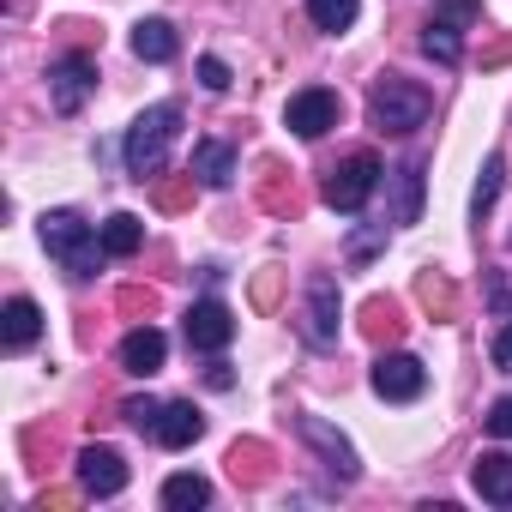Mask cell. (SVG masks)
Returning <instances> with one entry per match:
<instances>
[{"label":"cell","instance_id":"cell-1","mask_svg":"<svg viewBox=\"0 0 512 512\" xmlns=\"http://www.w3.org/2000/svg\"><path fill=\"white\" fill-rule=\"evenodd\" d=\"M43 247L49 260H61L67 278H97L103 272V235L79 217V211H43Z\"/></svg>","mask_w":512,"mask_h":512},{"label":"cell","instance_id":"cell-2","mask_svg":"<svg viewBox=\"0 0 512 512\" xmlns=\"http://www.w3.org/2000/svg\"><path fill=\"white\" fill-rule=\"evenodd\" d=\"M175 133H181V103H157V109H145L133 121V133H127V169H133V181L163 175Z\"/></svg>","mask_w":512,"mask_h":512},{"label":"cell","instance_id":"cell-3","mask_svg":"<svg viewBox=\"0 0 512 512\" xmlns=\"http://www.w3.org/2000/svg\"><path fill=\"white\" fill-rule=\"evenodd\" d=\"M428 109H434V97H428L422 85L398 79V73H386V79L368 91V121H374L380 133H416V127L428 121Z\"/></svg>","mask_w":512,"mask_h":512},{"label":"cell","instance_id":"cell-4","mask_svg":"<svg viewBox=\"0 0 512 512\" xmlns=\"http://www.w3.org/2000/svg\"><path fill=\"white\" fill-rule=\"evenodd\" d=\"M380 157L374 151H356V157H344L338 169H326V205L332 211H362L368 205V193L380 187Z\"/></svg>","mask_w":512,"mask_h":512},{"label":"cell","instance_id":"cell-5","mask_svg":"<svg viewBox=\"0 0 512 512\" xmlns=\"http://www.w3.org/2000/svg\"><path fill=\"white\" fill-rule=\"evenodd\" d=\"M91 91H97V55L73 49V55H61V61L49 67V103H55L61 115H79Z\"/></svg>","mask_w":512,"mask_h":512},{"label":"cell","instance_id":"cell-6","mask_svg":"<svg viewBox=\"0 0 512 512\" xmlns=\"http://www.w3.org/2000/svg\"><path fill=\"white\" fill-rule=\"evenodd\" d=\"M338 115H344V103H338V91H326V85H308V91H296V97L284 103V127H290V133H302V139L332 133V127H338Z\"/></svg>","mask_w":512,"mask_h":512},{"label":"cell","instance_id":"cell-7","mask_svg":"<svg viewBox=\"0 0 512 512\" xmlns=\"http://www.w3.org/2000/svg\"><path fill=\"white\" fill-rule=\"evenodd\" d=\"M374 392H380L386 404H416V398L428 392V368H422L416 356H404V350H386V356L374 362Z\"/></svg>","mask_w":512,"mask_h":512},{"label":"cell","instance_id":"cell-8","mask_svg":"<svg viewBox=\"0 0 512 512\" xmlns=\"http://www.w3.org/2000/svg\"><path fill=\"white\" fill-rule=\"evenodd\" d=\"M296 434H302V440H308V446L326 458V470H332L338 482H356V476H362V458H356V446H350V440H344L332 422H320V416H296Z\"/></svg>","mask_w":512,"mask_h":512},{"label":"cell","instance_id":"cell-9","mask_svg":"<svg viewBox=\"0 0 512 512\" xmlns=\"http://www.w3.org/2000/svg\"><path fill=\"white\" fill-rule=\"evenodd\" d=\"M73 470H79V494H91V500H115L127 488V464L115 446H85Z\"/></svg>","mask_w":512,"mask_h":512},{"label":"cell","instance_id":"cell-10","mask_svg":"<svg viewBox=\"0 0 512 512\" xmlns=\"http://www.w3.org/2000/svg\"><path fill=\"white\" fill-rule=\"evenodd\" d=\"M302 332H308V344H320V350L338 344V284H332L326 272L308 278V320H302Z\"/></svg>","mask_w":512,"mask_h":512},{"label":"cell","instance_id":"cell-11","mask_svg":"<svg viewBox=\"0 0 512 512\" xmlns=\"http://www.w3.org/2000/svg\"><path fill=\"white\" fill-rule=\"evenodd\" d=\"M229 338H235V314L223 302H193L187 308V344L193 350L217 356V350H229Z\"/></svg>","mask_w":512,"mask_h":512},{"label":"cell","instance_id":"cell-12","mask_svg":"<svg viewBox=\"0 0 512 512\" xmlns=\"http://www.w3.org/2000/svg\"><path fill=\"white\" fill-rule=\"evenodd\" d=\"M163 362H169V338H163L157 326H133V332L121 338V368H127V374L151 380Z\"/></svg>","mask_w":512,"mask_h":512},{"label":"cell","instance_id":"cell-13","mask_svg":"<svg viewBox=\"0 0 512 512\" xmlns=\"http://www.w3.org/2000/svg\"><path fill=\"white\" fill-rule=\"evenodd\" d=\"M37 338H43V308H37L31 296H13L7 314H0V344L19 356V350H31Z\"/></svg>","mask_w":512,"mask_h":512},{"label":"cell","instance_id":"cell-14","mask_svg":"<svg viewBox=\"0 0 512 512\" xmlns=\"http://www.w3.org/2000/svg\"><path fill=\"white\" fill-rule=\"evenodd\" d=\"M470 482L488 506H512V452H482L470 464Z\"/></svg>","mask_w":512,"mask_h":512},{"label":"cell","instance_id":"cell-15","mask_svg":"<svg viewBox=\"0 0 512 512\" xmlns=\"http://www.w3.org/2000/svg\"><path fill=\"white\" fill-rule=\"evenodd\" d=\"M187 175H193L199 187H229V181H235V151H229L223 139H199Z\"/></svg>","mask_w":512,"mask_h":512},{"label":"cell","instance_id":"cell-16","mask_svg":"<svg viewBox=\"0 0 512 512\" xmlns=\"http://www.w3.org/2000/svg\"><path fill=\"white\" fill-rule=\"evenodd\" d=\"M175 49H181V37H175L169 19H139V25H133V55H139V61L163 67V61H175Z\"/></svg>","mask_w":512,"mask_h":512},{"label":"cell","instance_id":"cell-17","mask_svg":"<svg viewBox=\"0 0 512 512\" xmlns=\"http://www.w3.org/2000/svg\"><path fill=\"white\" fill-rule=\"evenodd\" d=\"M169 452H181V446H193L199 434H205V416L193 410V404H163V416H157V428H151Z\"/></svg>","mask_w":512,"mask_h":512},{"label":"cell","instance_id":"cell-18","mask_svg":"<svg viewBox=\"0 0 512 512\" xmlns=\"http://www.w3.org/2000/svg\"><path fill=\"white\" fill-rule=\"evenodd\" d=\"M422 55H428V61H440V67H458V61H464V43H458V19L434 13V19H428V31H422Z\"/></svg>","mask_w":512,"mask_h":512},{"label":"cell","instance_id":"cell-19","mask_svg":"<svg viewBox=\"0 0 512 512\" xmlns=\"http://www.w3.org/2000/svg\"><path fill=\"white\" fill-rule=\"evenodd\" d=\"M163 506H169V512H199V506H211V482L181 470V476L163 482Z\"/></svg>","mask_w":512,"mask_h":512},{"label":"cell","instance_id":"cell-20","mask_svg":"<svg viewBox=\"0 0 512 512\" xmlns=\"http://www.w3.org/2000/svg\"><path fill=\"white\" fill-rule=\"evenodd\" d=\"M103 247L115 253V260H127V253H139V247H145V223H139L133 211H115V217L103 223Z\"/></svg>","mask_w":512,"mask_h":512},{"label":"cell","instance_id":"cell-21","mask_svg":"<svg viewBox=\"0 0 512 512\" xmlns=\"http://www.w3.org/2000/svg\"><path fill=\"white\" fill-rule=\"evenodd\" d=\"M362 332H368L374 344H392V338L404 332V314H398V302H392V296H374V302L362 308Z\"/></svg>","mask_w":512,"mask_h":512},{"label":"cell","instance_id":"cell-22","mask_svg":"<svg viewBox=\"0 0 512 512\" xmlns=\"http://www.w3.org/2000/svg\"><path fill=\"white\" fill-rule=\"evenodd\" d=\"M392 181H398V205H392V223H416V211H422V163H404Z\"/></svg>","mask_w":512,"mask_h":512},{"label":"cell","instance_id":"cell-23","mask_svg":"<svg viewBox=\"0 0 512 512\" xmlns=\"http://www.w3.org/2000/svg\"><path fill=\"white\" fill-rule=\"evenodd\" d=\"M356 13H362V0H308V19L320 31H350Z\"/></svg>","mask_w":512,"mask_h":512},{"label":"cell","instance_id":"cell-24","mask_svg":"<svg viewBox=\"0 0 512 512\" xmlns=\"http://www.w3.org/2000/svg\"><path fill=\"white\" fill-rule=\"evenodd\" d=\"M500 181H506V157H500V151H488V163H482V181H476V199H470V211H476V217H488V211H494V199H500Z\"/></svg>","mask_w":512,"mask_h":512},{"label":"cell","instance_id":"cell-25","mask_svg":"<svg viewBox=\"0 0 512 512\" xmlns=\"http://www.w3.org/2000/svg\"><path fill=\"white\" fill-rule=\"evenodd\" d=\"M416 296H422V308H428L434 320H452V308H458V296H452V284H446V278H434V272H422V284H416Z\"/></svg>","mask_w":512,"mask_h":512},{"label":"cell","instance_id":"cell-26","mask_svg":"<svg viewBox=\"0 0 512 512\" xmlns=\"http://www.w3.org/2000/svg\"><path fill=\"white\" fill-rule=\"evenodd\" d=\"M260 458H266V446H253V440H247V446H235V452H229L235 482H241V476H247V482H260V476H266V470H260Z\"/></svg>","mask_w":512,"mask_h":512},{"label":"cell","instance_id":"cell-27","mask_svg":"<svg viewBox=\"0 0 512 512\" xmlns=\"http://www.w3.org/2000/svg\"><path fill=\"white\" fill-rule=\"evenodd\" d=\"M121 416H127L133 428H157V416H163V404H157V398H127V404H121Z\"/></svg>","mask_w":512,"mask_h":512},{"label":"cell","instance_id":"cell-28","mask_svg":"<svg viewBox=\"0 0 512 512\" xmlns=\"http://www.w3.org/2000/svg\"><path fill=\"white\" fill-rule=\"evenodd\" d=\"M199 85H205V91H229V67H223L217 55H205V61H199Z\"/></svg>","mask_w":512,"mask_h":512},{"label":"cell","instance_id":"cell-29","mask_svg":"<svg viewBox=\"0 0 512 512\" xmlns=\"http://www.w3.org/2000/svg\"><path fill=\"white\" fill-rule=\"evenodd\" d=\"M488 434L512 440V398H494V410H488Z\"/></svg>","mask_w":512,"mask_h":512},{"label":"cell","instance_id":"cell-30","mask_svg":"<svg viewBox=\"0 0 512 512\" xmlns=\"http://www.w3.org/2000/svg\"><path fill=\"white\" fill-rule=\"evenodd\" d=\"M380 241H386V223H380V229H356V235H350V253H356V260H368Z\"/></svg>","mask_w":512,"mask_h":512},{"label":"cell","instance_id":"cell-31","mask_svg":"<svg viewBox=\"0 0 512 512\" xmlns=\"http://www.w3.org/2000/svg\"><path fill=\"white\" fill-rule=\"evenodd\" d=\"M121 308H127V314H151L157 296H151V290H121Z\"/></svg>","mask_w":512,"mask_h":512},{"label":"cell","instance_id":"cell-32","mask_svg":"<svg viewBox=\"0 0 512 512\" xmlns=\"http://www.w3.org/2000/svg\"><path fill=\"white\" fill-rule=\"evenodd\" d=\"M494 368L512 374V326H500V338H494Z\"/></svg>","mask_w":512,"mask_h":512},{"label":"cell","instance_id":"cell-33","mask_svg":"<svg viewBox=\"0 0 512 512\" xmlns=\"http://www.w3.org/2000/svg\"><path fill=\"white\" fill-rule=\"evenodd\" d=\"M488 302H494V308H500V314H506V320H512V296H506V284H500V278H494V284H488Z\"/></svg>","mask_w":512,"mask_h":512}]
</instances>
